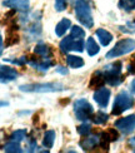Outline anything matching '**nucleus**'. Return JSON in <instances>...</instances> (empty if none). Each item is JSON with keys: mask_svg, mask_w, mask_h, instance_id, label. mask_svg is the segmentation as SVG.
Instances as JSON below:
<instances>
[{"mask_svg": "<svg viewBox=\"0 0 135 153\" xmlns=\"http://www.w3.org/2000/svg\"><path fill=\"white\" fill-rule=\"evenodd\" d=\"M75 14L78 20L85 28H93L94 20L91 15V9L86 0H76L75 1Z\"/></svg>", "mask_w": 135, "mask_h": 153, "instance_id": "1", "label": "nucleus"}, {"mask_svg": "<svg viewBox=\"0 0 135 153\" xmlns=\"http://www.w3.org/2000/svg\"><path fill=\"white\" fill-rule=\"evenodd\" d=\"M19 89L21 92H30V93H51V92L64 91V85L61 83H34V84L20 85Z\"/></svg>", "mask_w": 135, "mask_h": 153, "instance_id": "2", "label": "nucleus"}, {"mask_svg": "<svg viewBox=\"0 0 135 153\" xmlns=\"http://www.w3.org/2000/svg\"><path fill=\"white\" fill-rule=\"evenodd\" d=\"M133 104H134V98L130 95V93L126 92V91H123L117 95V98H115L111 113L114 116H119V114H121L123 112L130 109L133 107Z\"/></svg>", "mask_w": 135, "mask_h": 153, "instance_id": "3", "label": "nucleus"}, {"mask_svg": "<svg viewBox=\"0 0 135 153\" xmlns=\"http://www.w3.org/2000/svg\"><path fill=\"white\" fill-rule=\"evenodd\" d=\"M135 49V40L134 39H123L115 44V47L106 53V58H118V56L125 55L128 53H131Z\"/></svg>", "mask_w": 135, "mask_h": 153, "instance_id": "4", "label": "nucleus"}, {"mask_svg": "<svg viewBox=\"0 0 135 153\" xmlns=\"http://www.w3.org/2000/svg\"><path fill=\"white\" fill-rule=\"evenodd\" d=\"M74 113L79 120H88L89 118H91L94 109L86 99H78L74 103Z\"/></svg>", "mask_w": 135, "mask_h": 153, "instance_id": "5", "label": "nucleus"}, {"mask_svg": "<svg viewBox=\"0 0 135 153\" xmlns=\"http://www.w3.org/2000/svg\"><path fill=\"white\" fill-rule=\"evenodd\" d=\"M60 50L61 53H68L70 50H75V52H83L84 50V43L83 39H75L72 35L64 38L60 43Z\"/></svg>", "mask_w": 135, "mask_h": 153, "instance_id": "6", "label": "nucleus"}, {"mask_svg": "<svg viewBox=\"0 0 135 153\" xmlns=\"http://www.w3.org/2000/svg\"><path fill=\"white\" fill-rule=\"evenodd\" d=\"M115 128L119 129L124 134H129L135 129V114L120 118L115 122Z\"/></svg>", "mask_w": 135, "mask_h": 153, "instance_id": "7", "label": "nucleus"}, {"mask_svg": "<svg viewBox=\"0 0 135 153\" xmlns=\"http://www.w3.org/2000/svg\"><path fill=\"white\" fill-rule=\"evenodd\" d=\"M109 99H110V91L108 88L101 87L98 91H95L94 93V100L98 103L101 108H105L109 103Z\"/></svg>", "mask_w": 135, "mask_h": 153, "instance_id": "8", "label": "nucleus"}, {"mask_svg": "<svg viewBox=\"0 0 135 153\" xmlns=\"http://www.w3.org/2000/svg\"><path fill=\"white\" fill-rule=\"evenodd\" d=\"M18 78V72L14 68L0 65V83H9Z\"/></svg>", "mask_w": 135, "mask_h": 153, "instance_id": "9", "label": "nucleus"}, {"mask_svg": "<svg viewBox=\"0 0 135 153\" xmlns=\"http://www.w3.org/2000/svg\"><path fill=\"white\" fill-rule=\"evenodd\" d=\"M100 146V136H89L80 141V147L84 151H91Z\"/></svg>", "mask_w": 135, "mask_h": 153, "instance_id": "10", "label": "nucleus"}, {"mask_svg": "<svg viewBox=\"0 0 135 153\" xmlns=\"http://www.w3.org/2000/svg\"><path fill=\"white\" fill-rule=\"evenodd\" d=\"M3 5L19 11L29 10V0H6V1L3 3Z\"/></svg>", "mask_w": 135, "mask_h": 153, "instance_id": "11", "label": "nucleus"}, {"mask_svg": "<svg viewBox=\"0 0 135 153\" xmlns=\"http://www.w3.org/2000/svg\"><path fill=\"white\" fill-rule=\"evenodd\" d=\"M104 75L105 76H118L121 74V62H114L111 64L104 67Z\"/></svg>", "mask_w": 135, "mask_h": 153, "instance_id": "12", "label": "nucleus"}, {"mask_svg": "<svg viewBox=\"0 0 135 153\" xmlns=\"http://www.w3.org/2000/svg\"><path fill=\"white\" fill-rule=\"evenodd\" d=\"M104 83H106L104 73H103V72H95V73L93 74V76H91V79H90L89 87L93 88V89H95V88H101L103 85H104Z\"/></svg>", "mask_w": 135, "mask_h": 153, "instance_id": "13", "label": "nucleus"}, {"mask_svg": "<svg viewBox=\"0 0 135 153\" xmlns=\"http://www.w3.org/2000/svg\"><path fill=\"white\" fill-rule=\"evenodd\" d=\"M95 34H96V36L99 38L101 45H104V47L109 45V44L111 43V40H113V35L109 33L108 30H105V29H98Z\"/></svg>", "mask_w": 135, "mask_h": 153, "instance_id": "14", "label": "nucleus"}, {"mask_svg": "<svg viewBox=\"0 0 135 153\" xmlns=\"http://www.w3.org/2000/svg\"><path fill=\"white\" fill-rule=\"evenodd\" d=\"M29 64L33 67V68H35V69H38V71H41V72H46L48 69L53 65V62L51 60H44V62H40V60H38V62H35V60H29Z\"/></svg>", "mask_w": 135, "mask_h": 153, "instance_id": "15", "label": "nucleus"}, {"mask_svg": "<svg viewBox=\"0 0 135 153\" xmlns=\"http://www.w3.org/2000/svg\"><path fill=\"white\" fill-rule=\"evenodd\" d=\"M66 64L70 67V68H81L84 65V60L80 56H76V55H68L66 56Z\"/></svg>", "mask_w": 135, "mask_h": 153, "instance_id": "16", "label": "nucleus"}, {"mask_svg": "<svg viewBox=\"0 0 135 153\" xmlns=\"http://www.w3.org/2000/svg\"><path fill=\"white\" fill-rule=\"evenodd\" d=\"M70 25H72V22L69 20V19H63L60 23H58L56 28H55V33L58 36H63L65 34V31L70 28Z\"/></svg>", "mask_w": 135, "mask_h": 153, "instance_id": "17", "label": "nucleus"}, {"mask_svg": "<svg viewBox=\"0 0 135 153\" xmlns=\"http://www.w3.org/2000/svg\"><path fill=\"white\" fill-rule=\"evenodd\" d=\"M34 53L38 54L39 56H43V58L48 59L51 55V49L48 45H45V44H38V45L35 47V49H34Z\"/></svg>", "mask_w": 135, "mask_h": 153, "instance_id": "18", "label": "nucleus"}, {"mask_svg": "<svg viewBox=\"0 0 135 153\" xmlns=\"http://www.w3.org/2000/svg\"><path fill=\"white\" fill-rule=\"evenodd\" d=\"M85 48H86V52L90 56H94L95 54L99 53V47H98V44H96V42L94 40V38H88Z\"/></svg>", "mask_w": 135, "mask_h": 153, "instance_id": "19", "label": "nucleus"}, {"mask_svg": "<svg viewBox=\"0 0 135 153\" xmlns=\"http://www.w3.org/2000/svg\"><path fill=\"white\" fill-rule=\"evenodd\" d=\"M55 142V132L54 131H48L45 132L44 138H43V146L45 148H51Z\"/></svg>", "mask_w": 135, "mask_h": 153, "instance_id": "20", "label": "nucleus"}, {"mask_svg": "<svg viewBox=\"0 0 135 153\" xmlns=\"http://www.w3.org/2000/svg\"><path fill=\"white\" fill-rule=\"evenodd\" d=\"M119 8L125 11L135 10V0H119Z\"/></svg>", "mask_w": 135, "mask_h": 153, "instance_id": "21", "label": "nucleus"}, {"mask_svg": "<svg viewBox=\"0 0 135 153\" xmlns=\"http://www.w3.org/2000/svg\"><path fill=\"white\" fill-rule=\"evenodd\" d=\"M108 119H109V117H108L106 113H104V112H98V113L94 114L93 122H94L95 124H104V123L108 122Z\"/></svg>", "mask_w": 135, "mask_h": 153, "instance_id": "22", "label": "nucleus"}, {"mask_svg": "<svg viewBox=\"0 0 135 153\" xmlns=\"http://www.w3.org/2000/svg\"><path fill=\"white\" fill-rule=\"evenodd\" d=\"M4 151L9 152V153H20V152H23L20 146H19V142H14V141H11L10 143L6 144L4 147Z\"/></svg>", "mask_w": 135, "mask_h": 153, "instance_id": "23", "label": "nucleus"}, {"mask_svg": "<svg viewBox=\"0 0 135 153\" xmlns=\"http://www.w3.org/2000/svg\"><path fill=\"white\" fill-rule=\"evenodd\" d=\"M25 137H27V131H25V129H19V131L13 132V134L10 136V141L21 142Z\"/></svg>", "mask_w": 135, "mask_h": 153, "instance_id": "24", "label": "nucleus"}, {"mask_svg": "<svg viewBox=\"0 0 135 153\" xmlns=\"http://www.w3.org/2000/svg\"><path fill=\"white\" fill-rule=\"evenodd\" d=\"M19 42V36L18 34H15L14 31H9L8 33V38H6V47H10V45H14V44H16Z\"/></svg>", "mask_w": 135, "mask_h": 153, "instance_id": "25", "label": "nucleus"}, {"mask_svg": "<svg viewBox=\"0 0 135 153\" xmlns=\"http://www.w3.org/2000/svg\"><path fill=\"white\" fill-rule=\"evenodd\" d=\"M72 35L73 38H75V39H83V38L85 36V31L83 30L80 27H73L72 28Z\"/></svg>", "mask_w": 135, "mask_h": 153, "instance_id": "26", "label": "nucleus"}, {"mask_svg": "<svg viewBox=\"0 0 135 153\" xmlns=\"http://www.w3.org/2000/svg\"><path fill=\"white\" fill-rule=\"evenodd\" d=\"M90 124H88V123H84V124H81V126H79L78 127V133L80 136H88L89 133H90Z\"/></svg>", "mask_w": 135, "mask_h": 153, "instance_id": "27", "label": "nucleus"}, {"mask_svg": "<svg viewBox=\"0 0 135 153\" xmlns=\"http://www.w3.org/2000/svg\"><path fill=\"white\" fill-rule=\"evenodd\" d=\"M66 8V0H55V9L58 11H64Z\"/></svg>", "mask_w": 135, "mask_h": 153, "instance_id": "28", "label": "nucleus"}, {"mask_svg": "<svg viewBox=\"0 0 135 153\" xmlns=\"http://www.w3.org/2000/svg\"><path fill=\"white\" fill-rule=\"evenodd\" d=\"M108 134H109V137H110L111 141H117V139L119 138V133H118L117 129H109Z\"/></svg>", "mask_w": 135, "mask_h": 153, "instance_id": "29", "label": "nucleus"}, {"mask_svg": "<svg viewBox=\"0 0 135 153\" xmlns=\"http://www.w3.org/2000/svg\"><path fill=\"white\" fill-rule=\"evenodd\" d=\"M6 62L13 63V64H18V65H24L25 63H27V56H23L21 59H18V60H8L6 59Z\"/></svg>", "mask_w": 135, "mask_h": 153, "instance_id": "30", "label": "nucleus"}, {"mask_svg": "<svg viewBox=\"0 0 135 153\" xmlns=\"http://www.w3.org/2000/svg\"><path fill=\"white\" fill-rule=\"evenodd\" d=\"M128 72L131 73V74H135V59L130 63L129 65H128Z\"/></svg>", "mask_w": 135, "mask_h": 153, "instance_id": "31", "label": "nucleus"}, {"mask_svg": "<svg viewBox=\"0 0 135 153\" xmlns=\"http://www.w3.org/2000/svg\"><path fill=\"white\" fill-rule=\"evenodd\" d=\"M56 72L60 73V74H68V69L64 68V67H58L56 68Z\"/></svg>", "mask_w": 135, "mask_h": 153, "instance_id": "32", "label": "nucleus"}, {"mask_svg": "<svg viewBox=\"0 0 135 153\" xmlns=\"http://www.w3.org/2000/svg\"><path fill=\"white\" fill-rule=\"evenodd\" d=\"M3 50H4V43H3V36L0 34V56L3 54Z\"/></svg>", "mask_w": 135, "mask_h": 153, "instance_id": "33", "label": "nucleus"}, {"mask_svg": "<svg viewBox=\"0 0 135 153\" xmlns=\"http://www.w3.org/2000/svg\"><path fill=\"white\" fill-rule=\"evenodd\" d=\"M129 144L131 146V147H134V148H135V137H133V138L130 139V141H129Z\"/></svg>", "mask_w": 135, "mask_h": 153, "instance_id": "34", "label": "nucleus"}, {"mask_svg": "<svg viewBox=\"0 0 135 153\" xmlns=\"http://www.w3.org/2000/svg\"><path fill=\"white\" fill-rule=\"evenodd\" d=\"M9 103H8V102H4V100H0V108H1V107H6V105H8Z\"/></svg>", "mask_w": 135, "mask_h": 153, "instance_id": "35", "label": "nucleus"}, {"mask_svg": "<svg viewBox=\"0 0 135 153\" xmlns=\"http://www.w3.org/2000/svg\"><path fill=\"white\" fill-rule=\"evenodd\" d=\"M131 91L134 92V94H135V79L133 80V83H131Z\"/></svg>", "mask_w": 135, "mask_h": 153, "instance_id": "36", "label": "nucleus"}, {"mask_svg": "<svg viewBox=\"0 0 135 153\" xmlns=\"http://www.w3.org/2000/svg\"><path fill=\"white\" fill-rule=\"evenodd\" d=\"M134 152H135V149H134Z\"/></svg>", "mask_w": 135, "mask_h": 153, "instance_id": "37", "label": "nucleus"}]
</instances>
